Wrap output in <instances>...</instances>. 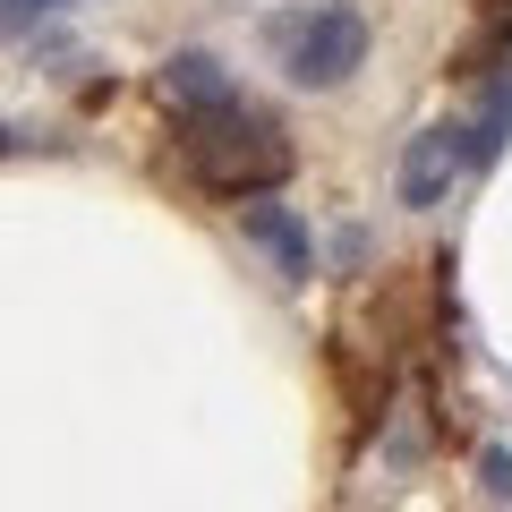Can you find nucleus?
Segmentation results:
<instances>
[{"label":"nucleus","mask_w":512,"mask_h":512,"mask_svg":"<svg viewBox=\"0 0 512 512\" xmlns=\"http://www.w3.org/2000/svg\"><path fill=\"white\" fill-rule=\"evenodd\" d=\"M0 154H9V128H0Z\"/></svg>","instance_id":"8"},{"label":"nucleus","mask_w":512,"mask_h":512,"mask_svg":"<svg viewBox=\"0 0 512 512\" xmlns=\"http://www.w3.org/2000/svg\"><path fill=\"white\" fill-rule=\"evenodd\" d=\"M163 103L222 111V103H231V69H222L214 52H171V60H163Z\"/></svg>","instance_id":"4"},{"label":"nucleus","mask_w":512,"mask_h":512,"mask_svg":"<svg viewBox=\"0 0 512 512\" xmlns=\"http://www.w3.org/2000/svg\"><path fill=\"white\" fill-rule=\"evenodd\" d=\"M453 171H461V128H427V137H410V154H402V205H444Z\"/></svg>","instance_id":"3"},{"label":"nucleus","mask_w":512,"mask_h":512,"mask_svg":"<svg viewBox=\"0 0 512 512\" xmlns=\"http://www.w3.org/2000/svg\"><path fill=\"white\" fill-rule=\"evenodd\" d=\"M52 0H0V35H26V18H43Z\"/></svg>","instance_id":"6"},{"label":"nucleus","mask_w":512,"mask_h":512,"mask_svg":"<svg viewBox=\"0 0 512 512\" xmlns=\"http://www.w3.org/2000/svg\"><path fill=\"white\" fill-rule=\"evenodd\" d=\"M504 9H512V0H504Z\"/></svg>","instance_id":"9"},{"label":"nucleus","mask_w":512,"mask_h":512,"mask_svg":"<svg viewBox=\"0 0 512 512\" xmlns=\"http://www.w3.org/2000/svg\"><path fill=\"white\" fill-rule=\"evenodd\" d=\"M274 43H282V77L308 86V94H325L367 60V18L359 9H308V18H282Z\"/></svg>","instance_id":"2"},{"label":"nucleus","mask_w":512,"mask_h":512,"mask_svg":"<svg viewBox=\"0 0 512 512\" xmlns=\"http://www.w3.org/2000/svg\"><path fill=\"white\" fill-rule=\"evenodd\" d=\"M487 487H495V495H512V453H487Z\"/></svg>","instance_id":"7"},{"label":"nucleus","mask_w":512,"mask_h":512,"mask_svg":"<svg viewBox=\"0 0 512 512\" xmlns=\"http://www.w3.org/2000/svg\"><path fill=\"white\" fill-rule=\"evenodd\" d=\"M248 231L265 239V248H274L282 265H291V274H308V231H299L291 214H274V205H248Z\"/></svg>","instance_id":"5"},{"label":"nucleus","mask_w":512,"mask_h":512,"mask_svg":"<svg viewBox=\"0 0 512 512\" xmlns=\"http://www.w3.org/2000/svg\"><path fill=\"white\" fill-rule=\"evenodd\" d=\"M188 171H197L214 197H265V188L291 180V137H282L274 120H256V111L222 103V111H197L180 137Z\"/></svg>","instance_id":"1"}]
</instances>
